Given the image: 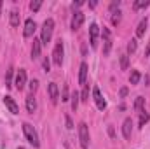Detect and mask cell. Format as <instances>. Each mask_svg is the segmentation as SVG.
I'll list each match as a JSON object with an SVG mask.
<instances>
[{"instance_id":"cell-15","label":"cell","mask_w":150,"mask_h":149,"mask_svg":"<svg viewBox=\"0 0 150 149\" xmlns=\"http://www.w3.org/2000/svg\"><path fill=\"white\" fill-rule=\"evenodd\" d=\"M49 97H51L52 104L58 102V84L56 82H49Z\"/></svg>"},{"instance_id":"cell-27","label":"cell","mask_w":150,"mask_h":149,"mask_svg":"<svg viewBox=\"0 0 150 149\" xmlns=\"http://www.w3.org/2000/svg\"><path fill=\"white\" fill-rule=\"evenodd\" d=\"M127 65H129L127 54H122V56H120V69H122V70H126V69H127Z\"/></svg>"},{"instance_id":"cell-14","label":"cell","mask_w":150,"mask_h":149,"mask_svg":"<svg viewBox=\"0 0 150 149\" xmlns=\"http://www.w3.org/2000/svg\"><path fill=\"white\" fill-rule=\"evenodd\" d=\"M35 109H37V102H35V97H33V93H32V95L26 97V111L30 112V114H33Z\"/></svg>"},{"instance_id":"cell-18","label":"cell","mask_w":150,"mask_h":149,"mask_svg":"<svg viewBox=\"0 0 150 149\" xmlns=\"http://www.w3.org/2000/svg\"><path fill=\"white\" fill-rule=\"evenodd\" d=\"M140 79H142V75H140L138 70H133L131 75H129V82H131V84H138V82H140Z\"/></svg>"},{"instance_id":"cell-6","label":"cell","mask_w":150,"mask_h":149,"mask_svg":"<svg viewBox=\"0 0 150 149\" xmlns=\"http://www.w3.org/2000/svg\"><path fill=\"white\" fill-rule=\"evenodd\" d=\"M98 35H100V27L96 23H93L89 27V42H91V47L98 46Z\"/></svg>"},{"instance_id":"cell-17","label":"cell","mask_w":150,"mask_h":149,"mask_svg":"<svg viewBox=\"0 0 150 149\" xmlns=\"http://www.w3.org/2000/svg\"><path fill=\"white\" fill-rule=\"evenodd\" d=\"M147 18L145 19H142L140 21V25H138V28H136V37H143L145 35V32H147Z\"/></svg>"},{"instance_id":"cell-32","label":"cell","mask_w":150,"mask_h":149,"mask_svg":"<svg viewBox=\"0 0 150 149\" xmlns=\"http://www.w3.org/2000/svg\"><path fill=\"white\" fill-rule=\"evenodd\" d=\"M44 70H45V72H49V70H51V63H49V58H45V60H44Z\"/></svg>"},{"instance_id":"cell-20","label":"cell","mask_w":150,"mask_h":149,"mask_svg":"<svg viewBox=\"0 0 150 149\" xmlns=\"http://www.w3.org/2000/svg\"><path fill=\"white\" fill-rule=\"evenodd\" d=\"M149 4H150L149 0H136L133 7H134V11H138V9H145V7H149Z\"/></svg>"},{"instance_id":"cell-26","label":"cell","mask_w":150,"mask_h":149,"mask_svg":"<svg viewBox=\"0 0 150 149\" xmlns=\"http://www.w3.org/2000/svg\"><path fill=\"white\" fill-rule=\"evenodd\" d=\"M134 51H136V39H131V40H129V44H127V53H131V54H133Z\"/></svg>"},{"instance_id":"cell-4","label":"cell","mask_w":150,"mask_h":149,"mask_svg":"<svg viewBox=\"0 0 150 149\" xmlns=\"http://www.w3.org/2000/svg\"><path fill=\"white\" fill-rule=\"evenodd\" d=\"M79 139H80V146L84 149L89 146V126L86 123L79 125Z\"/></svg>"},{"instance_id":"cell-33","label":"cell","mask_w":150,"mask_h":149,"mask_svg":"<svg viewBox=\"0 0 150 149\" xmlns=\"http://www.w3.org/2000/svg\"><path fill=\"white\" fill-rule=\"evenodd\" d=\"M67 128H68V130H72V128H74V123H72L70 116H67Z\"/></svg>"},{"instance_id":"cell-16","label":"cell","mask_w":150,"mask_h":149,"mask_svg":"<svg viewBox=\"0 0 150 149\" xmlns=\"http://www.w3.org/2000/svg\"><path fill=\"white\" fill-rule=\"evenodd\" d=\"M86 77H87V63H80V69H79V84H86Z\"/></svg>"},{"instance_id":"cell-11","label":"cell","mask_w":150,"mask_h":149,"mask_svg":"<svg viewBox=\"0 0 150 149\" xmlns=\"http://www.w3.org/2000/svg\"><path fill=\"white\" fill-rule=\"evenodd\" d=\"M4 104H5V107L12 112V114H18V112H19V107H18V104L14 102V98H12V97H9V95H7V97H4Z\"/></svg>"},{"instance_id":"cell-24","label":"cell","mask_w":150,"mask_h":149,"mask_svg":"<svg viewBox=\"0 0 150 149\" xmlns=\"http://www.w3.org/2000/svg\"><path fill=\"white\" fill-rule=\"evenodd\" d=\"M12 72H14V69L11 67V69L7 70V75H5V86H7V88L12 86Z\"/></svg>"},{"instance_id":"cell-37","label":"cell","mask_w":150,"mask_h":149,"mask_svg":"<svg viewBox=\"0 0 150 149\" xmlns=\"http://www.w3.org/2000/svg\"><path fill=\"white\" fill-rule=\"evenodd\" d=\"M145 56H150V44H149V47H147V51H145Z\"/></svg>"},{"instance_id":"cell-5","label":"cell","mask_w":150,"mask_h":149,"mask_svg":"<svg viewBox=\"0 0 150 149\" xmlns=\"http://www.w3.org/2000/svg\"><path fill=\"white\" fill-rule=\"evenodd\" d=\"M25 84H26V70L25 69H19L18 74H16V79H14V86H16V90L21 91L25 88Z\"/></svg>"},{"instance_id":"cell-3","label":"cell","mask_w":150,"mask_h":149,"mask_svg":"<svg viewBox=\"0 0 150 149\" xmlns=\"http://www.w3.org/2000/svg\"><path fill=\"white\" fill-rule=\"evenodd\" d=\"M63 54H65V47H63V42H61V39L56 42V46H54V51H52V62H54V65L56 67H61V63H63Z\"/></svg>"},{"instance_id":"cell-29","label":"cell","mask_w":150,"mask_h":149,"mask_svg":"<svg viewBox=\"0 0 150 149\" xmlns=\"http://www.w3.org/2000/svg\"><path fill=\"white\" fill-rule=\"evenodd\" d=\"M68 100V86L65 84L63 86V93H61V102H67Z\"/></svg>"},{"instance_id":"cell-22","label":"cell","mask_w":150,"mask_h":149,"mask_svg":"<svg viewBox=\"0 0 150 149\" xmlns=\"http://www.w3.org/2000/svg\"><path fill=\"white\" fill-rule=\"evenodd\" d=\"M70 98H72V109H74V111H77V107H79V98H80V95H79L77 91H74Z\"/></svg>"},{"instance_id":"cell-7","label":"cell","mask_w":150,"mask_h":149,"mask_svg":"<svg viewBox=\"0 0 150 149\" xmlns=\"http://www.w3.org/2000/svg\"><path fill=\"white\" fill-rule=\"evenodd\" d=\"M112 49V34L108 28H103V54H108Z\"/></svg>"},{"instance_id":"cell-19","label":"cell","mask_w":150,"mask_h":149,"mask_svg":"<svg viewBox=\"0 0 150 149\" xmlns=\"http://www.w3.org/2000/svg\"><path fill=\"white\" fill-rule=\"evenodd\" d=\"M11 25L12 27H19V14H18V11L11 12Z\"/></svg>"},{"instance_id":"cell-36","label":"cell","mask_w":150,"mask_h":149,"mask_svg":"<svg viewBox=\"0 0 150 149\" xmlns=\"http://www.w3.org/2000/svg\"><path fill=\"white\" fill-rule=\"evenodd\" d=\"M82 4H84V2H80V0H79V2H74V9H75V7H80Z\"/></svg>"},{"instance_id":"cell-9","label":"cell","mask_w":150,"mask_h":149,"mask_svg":"<svg viewBox=\"0 0 150 149\" xmlns=\"http://www.w3.org/2000/svg\"><path fill=\"white\" fill-rule=\"evenodd\" d=\"M122 133L126 139H131V133H133V119L131 117H126L124 123H122Z\"/></svg>"},{"instance_id":"cell-34","label":"cell","mask_w":150,"mask_h":149,"mask_svg":"<svg viewBox=\"0 0 150 149\" xmlns=\"http://www.w3.org/2000/svg\"><path fill=\"white\" fill-rule=\"evenodd\" d=\"M119 95H120V98H124V97L127 95V88H120V93H119Z\"/></svg>"},{"instance_id":"cell-8","label":"cell","mask_w":150,"mask_h":149,"mask_svg":"<svg viewBox=\"0 0 150 149\" xmlns=\"http://www.w3.org/2000/svg\"><path fill=\"white\" fill-rule=\"evenodd\" d=\"M93 97H94V102H96V107L100 109V111H103L105 107H107V102H105V98L101 97V93H100V88H93Z\"/></svg>"},{"instance_id":"cell-25","label":"cell","mask_w":150,"mask_h":149,"mask_svg":"<svg viewBox=\"0 0 150 149\" xmlns=\"http://www.w3.org/2000/svg\"><path fill=\"white\" fill-rule=\"evenodd\" d=\"M80 100H82V102H87V100H89V86H87V84H84V90H82Z\"/></svg>"},{"instance_id":"cell-38","label":"cell","mask_w":150,"mask_h":149,"mask_svg":"<svg viewBox=\"0 0 150 149\" xmlns=\"http://www.w3.org/2000/svg\"><path fill=\"white\" fill-rule=\"evenodd\" d=\"M0 14H2V2H0Z\"/></svg>"},{"instance_id":"cell-1","label":"cell","mask_w":150,"mask_h":149,"mask_svg":"<svg viewBox=\"0 0 150 149\" xmlns=\"http://www.w3.org/2000/svg\"><path fill=\"white\" fill-rule=\"evenodd\" d=\"M52 30H54V19H45L44 25H42V35H40V42L42 46H47L51 42V37H52Z\"/></svg>"},{"instance_id":"cell-2","label":"cell","mask_w":150,"mask_h":149,"mask_svg":"<svg viewBox=\"0 0 150 149\" xmlns=\"http://www.w3.org/2000/svg\"><path fill=\"white\" fill-rule=\"evenodd\" d=\"M23 132H25V137H26V140H28V142H30L33 148H38V146H40L37 132H35V128H33L30 123H23Z\"/></svg>"},{"instance_id":"cell-12","label":"cell","mask_w":150,"mask_h":149,"mask_svg":"<svg viewBox=\"0 0 150 149\" xmlns=\"http://www.w3.org/2000/svg\"><path fill=\"white\" fill-rule=\"evenodd\" d=\"M35 28H37V25H35V21L30 18V19H26V23H25V32H23V35L25 37H32L33 34H35Z\"/></svg>"},{"instance_id":"cell-30","label":"cell","mask_w":150,"mask_h":149,"mask_svg":"<svg viewBox=\"0 0 150 149\" xmlns=\"http://www.w3.org/2000/svg\"><path fill=\"white\" fill-rule=\"evenodd\" d=\"M40 5H42V2L35 0V2H32V4H30V9H32V11L35 12V11H38V9H40Z\"/></svg>"},{"instance_id":"cell-23","label":"cell","mask_w":150,"mask_h":149,"mask_svg":"<svg viewBox=\"0 0 150 149\" xmlns=\"http://www.w3.org/2000/svg\"><path fill=\"white\" fill-rule=\"evenodd\" d=\"M143 104H145V98L143 97H138L136 98V102H134V111H143Z\"/></svg>"},{"instance_id":"cell-28","label":"cell","mask_w":150,"mask_h":149,"mask_svg":"<svg viewBox=\"0 0 150 149\" xmlns=\"http://www.w3.org/2000/svg\"><path fill=\"white\" fill-rule=\"evenodd\" d=\"M37 88H38V81H37V79H32V81H30V91H32V93H35V91H37Z\"/></svg>"},{"instance_id":"cell-31","label":"cell","mask_w":150,"mask_h":149,"mask_svg":"<svg viewBox=\"0 0 150 149\" xmlns=\"http://www.w3.org/2000/svg\"><path fill=\"white\" fill-rule=\"evenodd\" d=\"M113 14H115V16H113V18H112V23H113V25H117V23L120 21V12L117 11V12H113Z\"/></svg>"},{"instance_id":"cell-21","label":"cell","mask_w":150,"mask_h":149,"mask_svg":"<svg viewBox=\"0 0 150 149\" xmlns=\"http://www.w3.org/2000/svg\"><path fill=\"white\" fill-rule=\"evenodd\" d=\"M149 119H150V116L147 111L140 112V126H145V123H149Z\"/></svg>"},{"instance_id":"cell-35","label":"cell","mask_w":150,"mask_h":149,"mask_svg":"<svg viewBox=\"0 0 150 149\" xmlns=\"http://www.w3.org/2000/svg\"><path fill=\"white\" fill-rule=\"evenodd\" d=\"M117 7H119V0H117V2H112V5H110V11H115Z\"/></svg>"},{"instance_id":"cell-10","label":"cell","mask_w":150,"mask_h":149,"mask_svg":"<svg viewBox=\"0 0 150 149\" xmlns=\"http://www.w3.org/2000/svg\"><path fill=\"white\" fill-rule=\"evenodd\" d=\"M82 23H84V12H80V11H75L74 18H72V30H79Z\"/></svg>"},{"instance_id":"cell-13","label":"cell","mask_w":150,"mask_h":149,"mask_svg":"<svg viewBox=\"0 0 150 149\" xmlns=\"http://www.w3.org/2000/svg\"><path fill=\"white\" fill-rule=\"evenodd\" d=\"M40 51H42V42L40 39H33V46H32V58L37 60L40 56Z\"/></svg>"}]
</instances>
